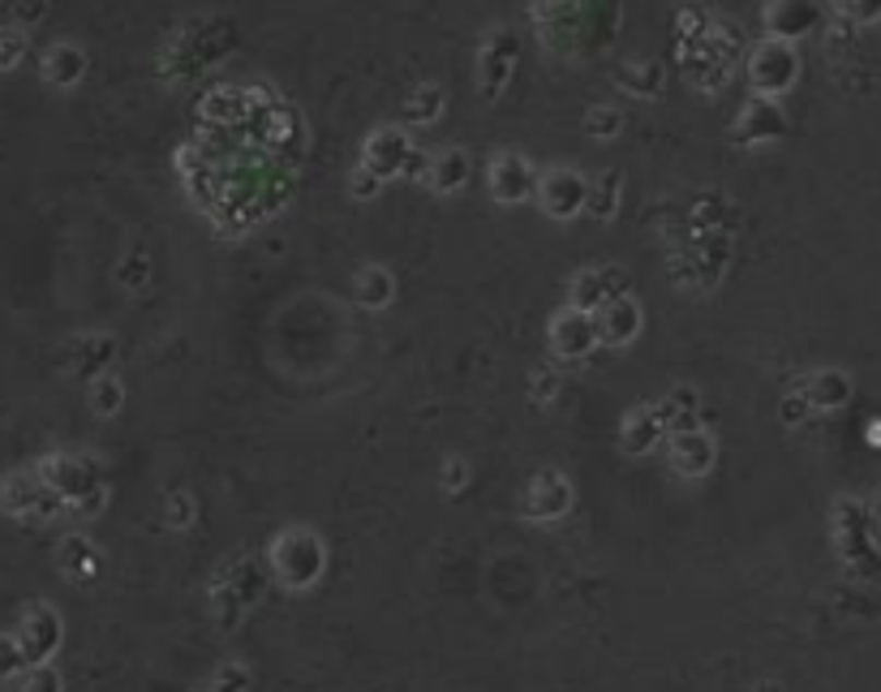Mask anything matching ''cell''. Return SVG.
Returning a JSON list of instances; mask_svg holds the SVG:
<instances>
[{
	"instance_id": "6da1fadb",
	"label": "cell",
	"mask_w": 881,
	"mask_h": 692,
	"mask_svg": "<svg viewBox=\"0 0 881 692\" xmlns=\"http://www.w3.org/2000/svg\"><path fill=\"white\" fill-rule=\"evenodd\" d=\"M546 341H550V366H559V370H568V366H581L594 348H598V327H594V314H585V310H576V306H563L555 319H550V332H546Z\"/></svg>"
},
{
	"instance_id": "7a4b0ae2",
	"label": "cell",
	"mask_w": 881,
	"mask_h": 692,
	"mask_svg": "<svg viewBox=\"0 0 881 692\" xmlns=\"http://www.w3.org/2000/svg\"><path fill=\"white\" fill-rule=\"evenodd\" d=\"M272 559H275L279 581L293 585V589L310 585V581L323 572V547H319V538H314L310 529H293V534H284V538L275 542Z\"/></svg>"
},
{
	"instance_id": "3957f363",
	"label": "cell",
	"mask_w": 881,
	"mask_h": 692,
	"mask_svg": "<svg viewBox=\"0 0 881 692\" xmlns=\"http://www.w3.org/2000/svg\"><path fill=\"white\" fill-rule=\"evenodd\" d=\"M486 181H490V199H495V203H503V207L529 203V199L538 194V172H534V164H529L525 155H516V151L495 155V159H490Z\"/></svg>"
},
{
	"instance_id": "277c9868",
	"label": "cell",
	"mask_w": 881,
	"mask_h": 692,
	"mask_svg": "<svg viewBox=\"0 0 881 692\" xmlns=\"http://www.w3.org/2000/svg\"><path fill=\"white\" fill-rule=\"evenodd\" d=\"M594 327H598V345L628 348L636 345L641 332H645V310H641V301L632 293H623V297L607 301L603 310H594Z\"/></svg>"
},
{
	"instance_id": "5b68a950",
	"label": "cell",
	"mask_w": 881,
	"mask_h": 692,
	"mask_svg": "<svg viewBox=\"0 0 881 692\" xmlns=\"http://www.w3.org/2000/svg\"><path fill=\"white\" fill-rule=\"evenodd\" d=\"M585 194H590V181L572 168H550L538 177V203L550 219H572L576 211H585Z\"/></svg>"
},
{
	"instance_id": "8992f818",
	"label": "cell",
	"mask_w": 881,
	"mask_h": 692,
	"mask_svg": "<svg viewBox=\"0 0 881 692\" xmlns=\"http://www.w3.org/2000/svg\"><path fill=\"white\" fill-rule=\"evenodd\" d=\"M671 443V469L679 478H705L718 461V439L710 430H679V434H667Z\"/></svg>"
},
{
	"instance_id": "52a82bcc",
	"label": "cell",
	"mask_w": 881,
	"mask_h": 692,
	"mask_svg": "<svg viewBox=\"0 0 881 692\" xmlns=\"http://www.w3.org/2000/svg\"><path fill=\"white\" fill-rule=\"evenodd\" d=\"M623 293H628V272L623 267H585V272L572 276V306L585 310V314L603 310L607 301L623 297Z\"/></svg>"
},
{
	"instance_id": "ba28073f",
	"label": "cell",
	"mask_w": 881,
	"mask_h": 692,
	"mask_svg": "<svg viewBox=\"0 0 881 692\" xmlns=\"http://www.w3.org/2000/svg\"><path fill=\"white\" fill-rule=\"evenodd\" d=\"M117 353H121V345H117L112 332H86V336H73L66 345V366H69V374H82V379L91 383L95 374L112 370Z\"/></svg>"
},
{
	"instance_id": "9c48e42d",
	"label": "cell",
	"mask_w": 881,
	"mask_h": 692,
	"mask_svg": "<svg viewBox=\"0 0 881 692\" xmlns=\"http://www.w3.org/2000/svg\"><path fill=\"white\" fill-rule=\"evenodd\" d=\"M572 508V482L559 469H543L534 482L525 486V512L534 521H555Z\"/></svg>"
},
{
	"instance_id": "30bf717a",
	"label": "cell",
	"mask_w": 881,
	"mask_h": 692,
	"mask_svg": "<svg viewBox=\"0 0 881 692\" xmlns=\"http://www.w3.org/2000/svg\"><path fill=\"white\" fill-rule=\"evenodd\" d=\"M663 439H667V426H663V417H658L654 405L628 409L623 426H619V448H623L628 456H645V452H654Z\"/></svg>"
},
{
	"instance_id": "8fae6325",
	"label": "cell",
	"mask_w": 881,
	"mask_h": 692,
	"mask_svg": "<svg viewBox=\"0 0 881 692\" xmlns=\"http://www.w3.org/2000/svg\"><path fill=\"white\" fill-rule=\"evenodd\" d=\"M752 82H757V91H765V95H774V91H787L791 86V77H796V57H791V48H783V44H761L757 52H752Z\"/></svg>"
},
{
	"instance_id": "7c38bea8",
	"label": "cell",
	"mask_w": 881,
	"mask_h": 692,
	"mask_svg": "<svg viewBox=\"0 0 881 692\" xmlns=\"http://www.w3.org/2000/svg\"><path fill=\"white\" fill-rule=\"evenodd\" d=\"M408 155H413V142H408L401 130H379L374 139L366 142V159H361V168H370L379 181H388V177L405 172Z\"/></svg>"
},
{
	"instance_id": "4fadbf2b",
	"label": "cell",
	"mask_w": 881,
	"mask_h": 692,
	"mask_svg": "<svg viewBox=\"0 0 881 692\" xmlns=\"http://www.w3.org/2000/svg\"><path fill=\"white\" fill-rule=\"evenodd\" d=\"M512 65H516V35L495 31V35L486 39V48H481V91H486L490 99L508 86Z\"/></svg>"
},
{
	"instance_id": "5bb4252c",
	"label": "cell",
	"mask_w": 881,
	"mask_h": 692,
	"mask_svg": "<svg viewBox=\"0 0 881 692\" xmlns=\"http://www.w3.org/2000/svg\"><path fill=\"white\" fill-rule=\"evenodd\" d=\"M353 301L361 310H388L396 301V276L383 263H370L353 276Z\"/></svg>"
},
{
	"instance_id": "9a60e30c",
	"label": "cell",
	"mask_w": 881,
	"mask_h": 692,
	"mask_svg": "<svg viewBox=\"0 0 881 692\" xmlns=\"http://www.w3.org/2000/svg\"><path fill=\"white\" fill-rule=\"evenodd\" d=\"M654 409L663 417L667 434L697 430V426H701V396H697V387H671L663 401H654Z\"/></svg>"
},
{
	"instance_id": "2e32d148",
	"label": "cell",
	"mask_w": 881,
	"mask_h": 692,
	"mask_svg": "<svg viewBox=\"0 0 881 692\" xmlns=\"http://www.w3.org/2000/svg\"><path fill=\"white\" fill-rule=\"evenodd\" d=\"M39 70H44V82H52V86H78L86 73V52L78 44H52L44 52Z\"/></svg>"
},
{
	"instance_id": "e0dca14e",
	"label": "cell",
	"mask_w": 881,
	"mask_h": 692,
	"mask_svg": "<svg viewBox=\"0 0 881 692\" xmlns=\"http://www.w3.org/2000/svg\"><path fill=\"white\" fill-rule=\"evenodd\" d=\"M39 494H44V482H39V474L31 469H17V474H9L4 482H0V503H4V512H13V516H31L35 512V503H39Z\"/></svg>"
},
{
	"instance_id": "ac0fdd59",
	"label": "cell",
	"mask_w": 881,
	"mask_h": 692,
	"mask_svg": "<svg viewBox=\"0 0 881 692\" xmlns=\"http://www.w3.org/2000/svg\"><path fill=\"white\" fill-rule=\"evenodd\" d=\"M426 186L434 190V194H456L461 186H465V177H469V164H465V155L461 151H439L430 164H426Z\"/></svg>"
},
{
	"instance_id": "d6986e66",
	"label": "cell",
	"mask_w": 881,
	"mask_h": 692,
	"mask_svg": "<svg viewBox=\"0 0 881 692\" xmlns=\"http://www.w3.org/2000/svg\"><path fill=\"white\" fill-rule=\"evenodd\" d=\"M91 414L95 417H121L126 409V401H130V392H126V379L117 374V370H104V374H95L91 379Z\"/></svg>"
},
{
	"instance_id": "ffe728a7",
	"label": "cell",
	"mask_w": 881,
	"mask_h": 692,
	"mask_svg": "<svg viewBox=\"0 0 881 692\" xmlns=\"http://www.w3.org/2000/svg\"><path fill=\"white\" fill-rule=\"evenodd\" d=\"M26 632H31V636H22V654H26V658H44V654L57 645L61 623H57V616H52L48 607H35L31 620H26Z\"/></svg>"
},
{
	"instance_id": "44dd1931",
	"label": "cell",
	"mask_w": 881,
	"mask_h": 692,
	"mask_svg": "<svg viewBox=\"0 0 881 692\" xmlns=\"http://www.w3.org/2000/svg\"><path fill=\"white\" fill-rule=\"evenodd\" d=\"M585 211H590L594 219H603V224H607L610 215L619 211V172H603V177H594V181H590Z\"/></svg>"
},
{
	"instance_id": "7402d4cb",
	"label": "cell",
	"mask_w": 881,
	"mask_h": 692,
	"mask_svg": "<svg viewBox=\"0 0 881 692\" xmlns=\"http://www.w3.org/2000/svg\"><path fill=\"white\" fill-rule=\"evenodd\" d=\"M439 112H443V91H439V86H417V91L408 95V104H405L408 126H430V121H439Z\"/></svg>"
},
{
	"instance_id": "603a6c76",
	"label": "cell",
	"mask_w": 881,
	"mask_h": 692,
	"mask_svg": "<svg viewBox=\"0 0 881 692\" xmlns=\"http://www.w3.org/2000/svg\"><path fill=\"white\" fill-rule=\"evenodd\" d=\"M525 387H529V401L546 409V405H555V401H559L563 370H559V366H550V361H543V366H534V370H529V383H525Z\"/></svg>"
},
{
	"instance_id": "cb8c5ba5",
	"label": "cell",
	"mask_w": 881,
	"mask_h": 692,
	"mask_svg": "<svg viewBox=\"0 0 881 692\" xmlns=\"http://www.w3.org/2000/svg\"><path fill=\"white\" fill-rule=\"evenodd\" d=\"M619 126H623L619 108H607V104L590 108V117H585V134H590V139H615V134H619Z\"/></svg>"
},
{
	"instance_id": "d4e9b609",
	"label": "cell",
	"mask_w": 881,
	"mask_h": 692,
	"mask_svg": "<svg viewBox=\"0 0 881 692\" xmlns=\"http://www.w3.org/2000/svg\"><path fill=\"white\" fill-rule=\"evenodd\" d=\"M117 279H121L126 288H134V293H138V288H146V279H151V259H146L142 250H134V254H130V259L117 267Z\"/></svg>"
},
{
	"instance_id": "484cf974",
	"label": "cell",
	"mask_w": 881,
	"mask_h": 692,
	"mask_svg": "<svg viewBox=\"0 0 881 692\" xmlns=\"http://www.w3.org/2000/svg\"><path fill=\"white\" fill-rule=\"evenodd\" d=\"M22 52H26V35L17 26L0 31V70H13L22 61Z\"/></svg>"
},
{
	"instance_id": "4316f807",
	"label": "cell",
	"mask_w": 881,
	"mask_h": 692,
	"mask_svg": "<svg viewBox=\"0 0 881 692\" xmlns=\"http://www.w3.org/2000/svg\"><path fill=\"white\" fill-rule=\"evenodd\" d=\"M439 482H443V490H448V494H461V490L469 486V465H465L461 456H448V461H443Z\"/></svg>"
},
{
	"instance_id": "83f0119b",
	"label": "cell",
	"mask_w": 881,
	"mask_h": 692,
	"mask_svg": "<svg viewBox=\"0 0 881 692\" xmlns=\"http://www.w3.org/2000/svg\"><path fill=\"white\" fill-rule=\"evenodd\" d=\"M348 186H353V199H374V194L383 190V181H379V177H374L370 168H357Z\"/></svg>"
},
{
	"instance_id": "f1b7e54d",
	"label": "cell",
	"mask_w": 881,
	"mask_h": 692,
	"mask_svg": "<svg viewBox=\"0 0 881 692\" xmlns=\"http://www.w3.org/2000/svg\"><path fill=\"white\" fill-rule=\"evenodd\" d=\"M168 521L181 529V525H190L194 521V499L181 490V494H172V508H168Z\"/></svg>"
},
{
	"instance_id": "f546056e",
	"label": "cell",
	"mask_w": 881,
	"mask_h": 692,
	"mask_svg": "<svg viewBox=\"0 0 881 692\" xmlns=\"http://www.w3.org/2000/svg\"><path fill=\"white\" fill-rule=\"evenodd\" d=\"M219 692H246L250 689V676L241 671V667H233V671H219V684H215Z\"/></svg>"
},
{
	"instance_id": "4dcf8cb0",
	"label": "cell",
	"mask_w": 881,
	"mask_h": 692,
	"mask_svg": "<svg viewBox=\"0 0 881 692\" xmlns=\"http://www.w3.org/2000/svg\"><path fill=\"white\" fill-rule=\"evenodd\" d=\"M26 692H61V680H57L52 671H35V676L26 680Z\"/></svg>"
}]
</instances>
